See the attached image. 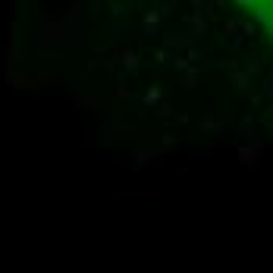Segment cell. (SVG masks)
<instances>
[{
  "instance_id": "obj_1",
  "label": "cell",
  "mask_w": 273,
  "mask_h": 273,
  "mask_svg": "<svg viewBox=\"0 0 273 273\" xmlns=\"http://www.w3.org/2000/svg\"><path fill=\"white\" fill-rule=\"evenodd\" d=\"M242 10H248V16L264 28L273 41V0H236Z\"/></svg>"
}]
</instances>
